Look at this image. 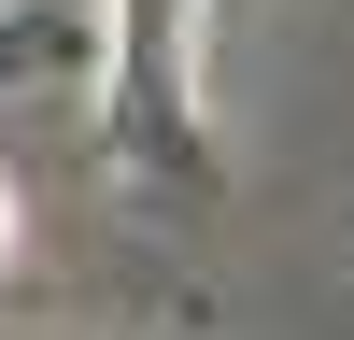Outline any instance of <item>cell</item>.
I'll use <instances>...</instances> for the list:
<instances>
[{
    "mask_svg": "<svg viewBox=\"0 0 354 340\" xmlns=\"http://www.w3.org/2000/svg\"><path fill=\"white\" fill-rule=\"evenodd\" d=\"M198 15L213 0H100V113L142 185H213V113H198Z\"/></svg>",
    "mask_w": 354,
    "mask_h": 340,
    "instance_id": "cell-1",
    "label": "cell"
},
{
    "mask_svg": "<svg viewBox=\"0 0 354 340\" xmlns=\"http://www.w3.org/2000/svg\"><path fill=\"white\" fill-rule=\"evenodd\" d=\"M85 43H100L85 15H0V85H43V71H71Z\"/></svg>",
    "mask_w": 354,
    "mask_h": 340,
    "instance_id": "cell-2",
    "label": "cell"
},
{
    "mask_svg": "<svg viewBox=\"0 0 354 340\" xmlns=\"http://www.w3.org/2000/svg\"><path fill=\"white\" fill-rule=\"evenodd\" d=\"M0 255H15V185H0Z\"/></svg>",
    "mask_w": 354,
    "mask_h": 340,
    "instance_id": "cell-3",
    "label": "cell"
}]
</instances>
